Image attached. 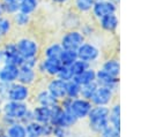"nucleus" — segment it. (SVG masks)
<instances>
[{
	"instance_id": "1",
	"label": "nucleus",
	"mask_w": 148,
	"mask_h": 137,
	"mask_svg": "<svg viewBox=\"0 0 148 137\" xmlns=\"http://www.w3.org/2000/svg\"><path fill=\"white\" fill-rule=\"evenodd\" d=\"M59 104L61 105V107L65 111H68L69 113H72L79 121L80 120H87V116L92 107V104L90 100L84 99V98H64L62 100L59 101Z\"/></svg>"
},
{
	"instance_id": "2",
	"label": "nucleus",
	"mask_w": 148,
	"mask_h": 137,
	"mask_svg": "<svg viewBox=\"0 0 148 137\" xmlns=\"http://www.w3.org/2000/svg\"><path fill=\"white\" fill-rule=\"evenodd\" d=\"M88 127L91 132L99 135V132L109 125V106H94L91 107L88 116Z\"/></svg>"
},
{
	"instance_id": "3",
	"label": "nucleus",
	"mask_w": 148,
	"mask_h": 137,
	"mask_svg": "<svg viewBox=\"0 0 148 137\" xmlns=\"http://www.w3.org/2000/svg\"><path fill=\"white\" fill-rule=\"evenodd\" d=\"M17 51L23 59L28 58H39L42 53L40 44L37 39L30 36H22L15 40Z\"/></svg>"
},
{
	"instance_id": "4",
	"label": "nucleus",
	"mask_w": 148,
	"mask_h": 137,
	"mask_svg": "<svg viewBox=\"0 0 148 137\" xmlns=\"http://www.w3.org/2000/svg\"><path fill=\"white\" fill-rule=\"evenodd\" d=\"M0 63H9L15 66H21L23 58L20 55L15 40H7L0 46Z\"/></svg>"
},
{
	"instance_id": "5",
	"label": "nucleus",
	"mask_w": 148,
	"mask_h": 137,
	"mask_svg": "<svg viewBox=\"0 0 148 137\" xmlns=\"http://www.w3.org/2000/svg\"><path fill=\"white\" fill-rule=\"evenodd\" d=\"M76 53H77V59L83 60L89 64L96 63L102 56L101 48L94 41H90L88 39L76 50Z\"/></svg>"
},
{
	"instance_id": "6",
	"label": "nucleus",
	"mask_w": 148,
	"mask_h": 137,
	"mask_svg": "<svg viewBox=\"0 0 148 137\" xmlns=\"http://www.w3.org/2000/svg\"><path fill=\"white\" fill-rule=\"evenodd\" d=\"M86 37L79 29H67L60 37L59 43L61 44L64 50H73L76 51L84 41Z\"/></svg>"
},
{
	"instance_id": "7",
	"label": "nucleus",
	"mask_w": 148,
	"mask_h": 137,
	"mask_svg": "<svg viewBox=\"0 0 148 137\" xmlns=\"http://www.w3.org/2000/svg\"><path fill=\"white\" fill-rule=\"evenodd\" d=\"M28 109H29V105L27 101L5 100L1 105L2 114L14 119L15 121H20Z\"/></svg>"
},
{
	"instance_id": "8",
	"label": "nucleus",
	"mask_w": 148,
	"mask_h": 137,
	"mask_svg": "<svg viewBox=\"0 0 148 137\" xmlns=\"http://www.w3.org/2000/svg\"><path fill=\"white\" fill-rule=\"evenodd\" d=\"M61 62L59 59H49V58H42L39 59L36 70L38 75L46 76V77H56L58 71L61 68Z\"/></svg>"
},
{
	"instance_id": "9",
	"label": "nucleus",
	"mask_w": 148,
	"mask_h": 137,
	"mask_svg": "<svg viewBox=\"0 0 148 137\" xmlns=\"http://www.w3.org/2000/svg\"><path fill=\"white\" fill-rule=\"evenodd\" d=\"M32 96L31 87L22 84L20 82L10 83L7 100H14V101H28Z\"/></svg>"
},
{
	"instance_id": "10",
	"label": "nucleus",
	"mask_w": 148,
	"mask_h": 137,
	"mask_svg": "<svg viewBox=\"0 0 148 137\" xmlns=\"http://www.w3.org/2000/svg\"><path fill=\"white\" fill-rule=\"evenodd\" d=\"M117 10H118V5L112 0H99V1H95L90 14L92 18L96 21L105 15L114 14L117 13Z\"/></svg>"
},
{
	"instance_id": "11",
	"label": "nucleus",
	"mask_w": 148,
	"mask_h": 137,
	"mask_svg": "<svg viewBox=\"0 0 148 137\" xmlns=\"http://www.w3.org/2000/svg\"><path fill=\"white\" fill-rule=\"evenodd\" d=\"M114 94L116 92L113 90L98 85L90 98V101L94 106H110L113 102Z\"/></svg>"
},
{
	"instance_id": "12",
	"label": "nucleus",
	"mask_w": 148,
	"mask_h": 137,
	"mask_svg": "<svg viewBox=\"0 0 148 137\" xmlns=\"http://www.w3.org/2000/svg\"><path fill=\"white\" fill-rule=\"evenodd\" d=\"M96 23H97V28L99 30H102L103 32L113 35L117 32V30L119 28V17H118L117 13L109 14V15H105V16L96 20Z\"/></svg>"
},
{
	"instance_id": "13",
	"label": "nucleus",
	"mask_w": 148,
	"mask_h": 137,
	"mask_svg": "<svg viewBox=\"0 0 148 137\" xmlns=\"http://www.w3.org/2000/svg\"><path fill=\"white\" fill-rule=\"evenodd\" d=\"M95 82L97 83V85L111 89V90H113L116 92L119 89L120 79H119V77H114V76L108 74L106 71H104L103 69L99 68V69L96 70V79H95Z\"/></svg>"
},
{
	"instance_id": "14",
	"label": "nucleus",
	"mask_w": 148,
	"mask_h": 137,
	"mask_svg": "<svg viewBox=\"0 0 148 137\" xmlns=\"http://www.w3.org/2000/svg\"><path fill=\"white\" fill-rule=\"evenodd\" d=\"M52 96H54L59 101L66 98V82L58 78V77H51L45 86Z\"/></svg>"
},
{
	"instance_id": "15",
	"label": "nucleus",
	"mask_w": 148,
	"mask_h": 137,
	"mask_svg": "<svg viewBox=\"0 0 148 137\" xmlns=\"http://www.w3.org/2000/svg\"><path fill=\"white\" fill-rule=\"evenodd\" d=\"M38 73L36 70V68H31V67H25V66H20L18 69V76H17V81L22 84H25L28 86L34 85L37 79H38Z\"/></svg>"
},
{
	"instance_id": "16",
	"label": "nucleus",
	"mask_w": 148,
	"mask_h": 137,
	"mask_svg": "<svg viewBox=\"0 0 148 137\" xmlns=\"http://www.w3.org/2000/svg\"><path fill=\"white\" fill-rule=\"evenodd\" d=\"M18 66L9 63H0V81L6 83H14L17 81Z\"/></svg>"
},
{
	"instance_id": "17",
	"label": "nucleus",
	"mask_w": 148,
	"mask_h": 137,
	"mask_svg": "<svg viewBox=\"0 0 148 137\" xmlns=\"http://www.w3.org/2000/svg\"><path fill=\"white\" fill-rule=\"evenodd\" d=\"M35 102H36V105L52 107V106L59 104V100L54 96H52L46 87H44V89H40V90H38L36 92V94H35Z\"/></svg>"
},
{
	"instance_id": "18",
	"label": "nucleus",
	"mask_w": 148,
	"mask_h": 137,
	"mask_svg": "<svg viewBox=\"0 0 148 137\" xmlns=\"http://www.w3.org/2000/svg\"><path fill=\"white\" fill-rule=\"evenodd\" d=\"M31 109H32V114H34V120L36 122H38L40 124L51 122V107L35 105Z\"/></svg>"
},
{
	"instance_id": "19",
	"label": "nucleus",
	"mask_w": 148,
	"mask_h": 137,
	"mask_svg": "<svg viewBox=\"0 0 148 137\" xmlns=\"http://www.w3.org/2000/svg\"><path fill=\"white\" fill-rule=\"evenodd\" d=\"M101 69H103L104 71H106L108 74H110L114 77H119V75H120V61L118 58L110 56L102 62Z\"/></svg>"
},
{
	"instance_id": "20",
	"label": "nucleus",
	"mask_w": 148,
	"mask_h": 137,
	"mask_svg": "<svg viewBox=\"0 0 148 137\" xmlns=\"http://www.w3.org/2000/svg\"><path fill=\"white\" fill-rule=\"evenodd\" d=\"M64 48L61 46V44L59 41H53L47 44L43 51H42V55L43 58H49V59H59L61 53H62Z\"/></svg>"
},
{
	"instance_id": "21",
	"label": "nucleus",
	"mask_w": 148,
	"mask_h": 137,
	"mask_svg": "<svg viewBox=\"0 0 148 137\" xmlns=\"http://www.w3.org/2000/svg\"><path fill=\"white\" fill-rule=\"evenodd\" d=\"M109 123L120 130V104L118 101L112 102L109 106Z\"/></svg>"
},
{
	"instance_id": "22",
	"label": "nucleus",
	"mask_w": 148,
	"mask_h": 137,
	"mask_svg": "<svg viewBox=\"0 0 148 137\" xmlns=\"http://www.w3.org/2000/svg\"><path fill=\"white\" fill-rule=\"evenodd\" d=\"M73 79L76 81L80 85H84V84H88V83H92V82H95V79H96V69L90 66L89 68H87L86 70H83L81 74L74 76Z\"/></svg>"
},
{
	"instance_id": "23",
	"label": "nucleus",
	"mask_w": 148,
	"mask_h": 137,
	"mask_svg": "<svg viewBox=\"0 0 148 137\" xmlns=\"http://www.w3.org/2000/svg\"><path fill=\"white\" fill-rule=\"evenodd\" d=\"M6 130V134L8 137H27V130L25 125L21 123L20 121H16L12 123L8 127H3Z\"/></svg>"
},
{
	"instance_id": "24",
	"label": "nucleus",
	"mask_w": 148,
	"mask_h": 137,
	"mask_svg": "<svg viewBox=\"0 0 148 137\" xmlns=\"http://www.w3.org/2000/svg\"><path fill=\"white\" fill-rule=\"evenodd\" d=\"M12 18V22H13V25L18 28V29H24L27 28L30 23H31V15L29 14H25V13H22V12H17L15 13L14 15L10 16Z\"/></svg>"
},
{
	"instance_id": "25",
	"label": "nucleus",
	"mask_w": 148,
	"mask_h": 137,
	"mask_svg": "<svg viewBox=\"0 0 148 137\" xmlns=\"http://www.w3.org/2000/svg\"><path fill=\"white\" fill-rule=\"evenodd\" d=\"M95 0H72L73 10L79 14H89L92 9Z\"/></svg>"
},
{
	"instance_id": "26",
	"label": "nucleus",
	"mask_w": 148,
	"mask_h": 137,
	"mask_svg": "<svg viewBox=\"0 0 148 137\" xmlns=\"http://www.w3.org/2000/svg\"><path fill=\"white\" fill-rule=\"evenodd\" d=\"M40 0H20L18 1V12L32 15L39 7Z\"/></svg>"
},
{
	"instance_id": "27",
	"label": "nucleus",
	"mask_w": 148,
	"mask_h": 137,
	"mask_svg": "<svg viewBox=\"0 0 148 137\" xmlns=\"http://www.w3.org/2000/svg\"><path fill=\"white\" fill-rule=\"evenodd\" d=\"M13 28H14V25H13L10 16L3 15L0 17V38L2 39V41L12 33Z\"/></svg>"
},
{
	"instance_id": "28",
	"label": "nucleus",
	"mask_w": 148,
	"mask_h": 137,
	"mask_svg": "<svg viewBox=\"0 0 148 137\" xmlns=\"http://www.w3.org/2000/svg\"><path fill=\"white\" fill-rule=\"evenodd\" d=\"M80 92H81V85L76 81L71 79L66 82V97L67 98H71V99L79 98Z\"/></svg>"
},
{
	"instance_id": "29",
	"label": "nucleus",
	"mask_w": 148,
	"mask_h": 137,
	"mask_svg": "<svg viewBox=\"0 0 148 137\" xmlns=\"http://www.w3.org/2000/svg\"><path fill=\"white\" fill-rule=\"evenodd\" d=\"M97 25H95L92 22H83L81 23L79 30L82 32V35L86 37V39H89L91 37H94L97 33Z\"/></svg>"
},
{
	"instance_id": "30",
	"label": "nucleus",
	"mask_w": 148,
	"mask_h": 137,
	"mask_svg": "<svg viewBox=\"0 0 148 137\" xmlns=\"http://www.w3.org/2000/svg\"><path fill=\"white\" fill-rule=\"evenodd\" d=\"M76 59H77V53L76 51H73V50H64L59 58L61 64L67 67H69Z\"/></svg>"
},
{
	"instance_id": "31",
	"label": "nucleus",
	"mask_w": 148,
	"mask_h": 137,
	"mask_svg": "<svg viewBox=\"0 0 148 137\" xmlns=\"http://www.w3.org/2000/svg\"><path fill=\"white\" fill-rule=\"evenodd\" d=\"M25 130H27V137H43L42 124L36 121H31L30 123L25 124Z\"/></svg>"
},
{
	"instance_id": "32",
	"label": "nucleus",
	"mask_w": 148,
	"mask_h": 137,
	"mask_svg": "<svg viewBox=\"0 0 148 137\" xmlns=\"http://www.w3.org/2000/svg\"><path fill=\"white\" fill-rule=\"evenodd\" d=\"M90 66H91V64H89L88 62H86V61H83V60H80V59H76V60L69 66V69H71L72 74H73L74 76H76V75L81 74L83 70H86L87 68H89Z\"/></svg>"
},
{
	"instance_id": "33",
	"label": "nucleus",
	"mask_w": 148,
	"mask_h": 137,
	"mask_svg": "<svg viewBox=\"0 0 148 137\" xmlns=\"http://www.w3.org/2000/svg\"><path fill=\"white\" fill-rule=\"evenodd\" d=\"M97 83L96 82H92V83H88V84H84V85H81V92H80V97L81 98H84V99H88L90 100V98L92 97L95 90L97 89Z\"/></svg>"
},
{
	"instance_id": "34",
	"label": "nucleus",
	"mask_w": 148,
	"mask_h": 137,
	"mask_svg": "<svg viewBox=\"0 0 148 137\" xmlns=\"http://www.w3.org/2000/svg\"><path fill=\"white\" fill-rule=\"evenodd\" d=\"M3 14L7 16H12L18 12V2L17 1H5L2 2Z\"/></svg>"
},
{
	"instance_id": "35",
	"label": "nucleus",
	"mask_w": 148,
	"mask_h": 137,
	"mask_svg": "<svg viewBox=\"0 0 148 137\" xmlns=\"http://www.w3.org/2000/svg\"><path fill=\"white\" fill-rule=\"evenodd\" d=\"M99 137H120V130L116 129L111 124L106 125L98 135Z\"/></svg>"
},
{
	"instance_id": "36",
	"label": "nucleus",
	"mask_w": 148,
	"mask_h": 137,
	"mask_svg": "<svg viewBox=\"0 0 148 137\" xmlns=\"http://www.w3.org/2000/svg\"><path fill=\"white\" fill-rule=\"evenodd\" d=\"M56 77H58V78H60V79H62V81H65V82H68V81L73 79L74 75L72 74L69 67H67V66H61V68H60V70L58 71V74H57Z\"/></svg>"
},
{
	"instance_id": "37",
	"label": "nucleus",
	"mask_w": 148,
	"mask_h": 137,
	"mask_svg": "<svg viewBox=\"0 0 148 137\" xmlns=\"http://www.w3.org/2000/svg\"><path fill=\"white\" fill-rule=\"evenodd\" d=\"M52 137H71V129L60 125H53Z\"/></svg>"
},
{
	"instance_id": "38",
	"label": "nucleus",
	"mask_w": 148,
	"mask_h": 137,
	"mask_svg": "<svg viewBox=\"0 0 148 137\" xmlns=\"http://www.w3.org/2000/svg\"><path fill=\"white\" fill-rule=\"evenodd\" d=\"M9 85H10V83H6V82H1V81H0V98H1L3 101L7 100Z\"/></svg>"
},
{
	"instance_id": "39",
	"label": "nucleus",
	"mask_w": 148,
	"mask_h": 137,
	"mask_svg": "<svg viewBox=\"0 0 148 137\" xmlns=\"http://www.w3.org/2000/svg\"><path fill=\"white\" fill-rule=\"evenodd\" d=\"M52 131H53V124H51V123H44V124H42V134H43V137H52Z\"/></svg>"
},
{
	"instance_id": "40",
	"label": "nucleus",
	"mask_w": 148,
	"mask_h": 137,
	"mask_svg": "<svg viewBox=\"0 0 148 137\" xmlns=\"http://www.w3.org/2000/svg\"><path fill=\"white\" fill-rule=\"evenodd\" d=\"M52 3L54 5H59V6H62V5H67L68 2H71L72 0H50Z\"/></svg>"
},
{
	"instance_id": "41",
	"label": "nucleus",
	"mask_w": 148,
	"mask_h": 137,
	"mask_svg": "<svg viewBox=\"0 0 148 137\" xmlns=\"http://www.w3.org/2000/svg\"><path fill=\"white\" fill-rule=\"evenodd\" d=\"M5 14H3V8H2V1L0 0V17L1 16H3Z\"/></svg>"
},
{
	"instance_id": "42",
	"label": "nucleus",
	"mask_w": 148,
	"mask_h": 137,
	"mask_svg": "<svg viewBox=\"0 0 148 137\" xmlns=\"http://www.w3.org/2000/svg\"><path fill=\"white\" fill-rule=\"evenodd\" d=\"M2 2H5V1H17V0H1Z\"/></svg>"
},
{
	"instance_id": "43",
	"label": "nucleus",
	"mask_w": 148,
	"mask_h": 137,
	"mask_svg": "<svg viewBox=\"0 0 148 137\" xmlns=\"http://www.w3.org/2000/svg\"><path fill=\"white\" fill-rule=\"evenodd\" d=\"M112 1H113V2H116V3H117V5H118V3H119V0H112Z\"/></svg>"
},
{
	"instance_id": "44",
	"label": "nucleus",
	"mask_w": 148,
	"mask_h": 137,
	"mask_svg": "<svg viewBox=\"0 0 148 137\" xmlns=\"http://www.w3.org/2000/svg\"><path fill=\"white\" fill-rule=\"evenodd\" d=\"M1 43H2V39H1V38H0V44H1Z\"/></svg>"
},
{
	"instance_id": "45",
	"label": "nucleus",
	"mask_w": 148,
	"mask_h": 137,
	"mask_svg": "<svg viewBox=\"0 0 148 137\" xmlns=\"http://www.w3.org/2000/svg\"><path fill=\"white\" fill-rule=\"evenodd\" d=\"M0 129H1V124H0Z\"/></svg>"
},
{
	"instance_id": "46",
	"label": "nucleus",
	"mask_w": 148,
	"mask_h": 137,
	"mask_svg": "<svg viewBox=\"0 0 148 137\" xmlns=\"http://www.w3.org/2000/svg\"><path fill=\"white\" fill-rule=\"evenodd\" d=\"M0 55H1V53H0Z\"/></svg>"
}]
</instances>
